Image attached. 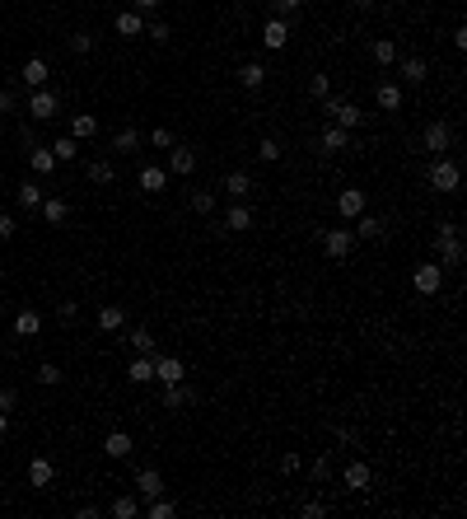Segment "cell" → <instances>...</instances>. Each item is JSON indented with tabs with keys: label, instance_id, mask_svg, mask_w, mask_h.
<instances>
[{
	"label": "cell",
	"instance_id": "obj_1",
	"mask_svg": "<svg viewBox=\"0 0 467 519\" xmlns=\"http://www.w3.org/2000/svg\"><path fill=\"white\" fill-rule=\"evenodd\" d=\"M458 182H463V169H458L454 159H444V155H434V164H430V187L434 192H458Z\"/></svg>",
	"mask_w": 467,
	"mask_h": 519
},
{
	"label": "cell",
	"instance_id": "obj_2",
	"mask_svg": "<svg viewBox=\"0 0 467 519\" xmlns=\"http://www.w3.org/2000/svg\"><path fill=\"white\" fill-rule=\"evenodd\" d=\"M412 285H416V295H439L444 290V267H439V262H421Z\"/></svg>",
	"mask_w": 467,
	"mask_h": 519
},
{
	"label": "cell",
	"instance_id": "obj_3",
	"mask_svg": "<svg viewBox=\"0 0 467 519\" xmlns=\"http://www.w3.org/2000/svg\"><path fill=\"white\" fill-rule=\"evenodd\" d=\"M351 248H356V234H351V229H323V253H327V258L346 262V258H351Z\"/></svg>",
	"mask_w": 467,
	"mask_h": 519
},
{
	"label": "cell",
	"instance_id": "obj_4",
	"mask_svg": "<svg viewBox=\"0 0 467 519\" xmlns=\"http://www.w3.org/2000/svg\"><path fill=\"white\" fill-rule=\"evenodd\" d=\"M168 173L173 178H187V173H197V150H187V146H168Z\"/></svg>",
	"mask_w": 467,
	"mask_h": 519
},
{
	"label": "cell",
	"instance_id": "obj_5",
	"mask_svg": "<svg viewBox=\"0 0 467 519\" xmlns=\"http://www.w3.org/2000/svg\"><path fill=\"white\" fill-rule=\"evenodd\" d=\"M262 47H267V52H285L290 47V19H276V14H271L267 28H262Z\"/></svg>",
	"mask_w": 467,
	"mask_h": 519
},
{
	"label": "cell",
	"instance_id": "obj_6",
	"mask_svg": "<svg viewBox=\"0 0 467 519\" xmlns=\"http://www.w3.org/2000/svg\"><path fill=\"white\" fill-rule=\"evenodd\" d=\"M56 108H61V94H52V89H33V94H28V113H33L38 122L56 117Z\"/></svg>",
	"mask_w": 467,
	"mask_h": 519
},
{
	"label": "cell",
	"instance_id": "obj_7",
	"mask_svg": "<svg viewBox=\"0 0 467 519\" xmlns=\"http://www.w3.org/2000/svg\"><path fill=\"white\" fill-rule=\"evenodd\" d=\"M182 374H187V365H182L178 356H159L155 351V379L159 384H182Z\"/></svg>",
	"mask_w": 467,
	"mask_h": 519
},
{
	"label": "cell",
	"instance_id": "obj_8",
	"mask_svg": "<svg viewBox=\"0 0 467 519\" xmlns=\"http://www.w3.org/2000/svg\"><path fill=\"white\" fill-rule=\"evenodd\" d=\"M28 169H33L38 178H47V173L56 169V155H52V146H38V141H28Z\"/></svg>",
	"mask_w": 467,
	"mask_h": 519
},
{
	"label": "cell",
	"instance_id": "obj_9",
	"mask_svg": "<svg viewBox=\"0 0 467 519\" xmlns=\"http://www.w3.org/2000/svg\"><path fill=\"white\" fill-rule=\"evenodd\" d=\"M224 229H229V234H243V229H253V206H248V202H234L229 211H224Z\"/></svg>",
	"mask_w": 467,
	"mask_h": 519
},
{
	"label": "cell",
	"instance_id": "obj_10",
	"mask_svg": "<svg viewBox=\"0 0 467 519\" xmlns=\"http://www.w3.org/2000/svg\"><path fill=\"white\" fill-rule=\"evenodd\" d=\"M365 187H346V192L341 197H336V211H341L346 215V220H356V215H365Z\"/></svg>",
	"mask_w": 467,
	"mask_h": 519
},
{
	"label": "cell",
	"instance_id": "obj_11",
	"mask_svg": "<svg viewBox=\"0 0 467 519\" xmlns=\"http://www.w3.org/2000/svg\"><path fill=\"white\" fill-rule=\"evenodd\" d=\"M112 28H117V38H145V14L141 10H122Z\"/></svg>",
	"mask_w": 467,
	"mask_h": 519
},
{
	"label": "cell",
	"instance_id": "obj_12",
	"mask_svg": "<svg viewBox=\"0 0 467 519\" xmlns=\"http://www.w3.org/2000/svg\"><path fill=\"white\" fill-rule=\"evenodd\" d=\"M136 491H141V501L164 496V477H159L155 468H141V473H136Z\"/></svg>",
	"mask_w": 467,
	"mask_h": 519
},
{
	"label": "cell",
	"instance_id": "obj_13",
	"mask_svg": "<svg viewBox=\"0 0 467 519\" xmlns=\"http://www.w3.org/2000/svg\"><path fill=\"white\" fill-rule=\"evenodd\" d=\"M19 75H23V84H28V89H43L52 70H47V61H43V57H28V61H23V70H19Z\"/></svg>",
	"mask_w": 467,
	"mask_h": 519
},
{
	"label": "cell",
	"instance_id": "obj_14",
	"mask_svg": "<svg viewBox=\"0 0 467 519\" xmlns=\"http://www.w3.org/2000/svg\"><path fill=\"white\" fill-rule=\"evenodd\" d=\"M374 103H378V108H383V113H397V108H402V84H392V80H383V84H378V89H374Z\"/></svg>",
	"mask_w": 467,
	"mask_h": 519
},
{
	"label": "cell",
	"instance_id": "obj_15",
	"mask_svg": "<svg viewBox=\"0 0 467 519\" xmlns=\"http://www.w3.org/2000/svg\"><path fill=\"white\" fill-rule=\"evenodd\" d=\"M126 379H131V384H155V356H136V361L126 365Z\"/></svg>",
	"mask_w": 467,
	"mask_h": 519
},
{
	"label": "cell",
	"instance_id": "obj_16",
	"mask_svg": "<svg viewBox=\"0 0 467 519\" xmlns=\"http://www.w3.org/2000/svg\"><path fill=\"white\" fill-rule=\"evenodd\" d=\"M52 477H56V468H52V459H28V486H52Z\"/></svg>",
	"mask_w": 467,
	"mask_h": 519
},
{
	"label": "cell",
	"instance_id": "obj_17",
	"mask_svg": "<svg viewBox=\"0 0 467 519\" xmlns=\"http://www.w3.org/2000/svg\"><path fill=\"white\" fill-rule=\"evenodd\" d=\"M434 244H439V267H458V262H463V239L458 234L434 239Z\"/></svg>",
	"mask_w": 467,
	"mask_h": 519
},
{
	"label": "cell",
	"instance_id": "obj_18",
	"mask_svg": "<svg viewBox=\"0 0 467 519\" xmlns=\"http://www.w3.org/2000/svg\"><path fill=\"white\" fill-rule=\"evenodd\" d=\"M131 449H136V444H131L126 430H108V440H103V454H108V459H126Z\"/></svg>",
	"mask_w": 467,
	"mask_h": 519
},
{
	"label": "cell",
	"instance_id": "obj_19",
	"mask_svg": "<svg viewBox=\"0 0 467 519\" xmlns=\"http://www.w3.org/2000/svg\"><path fill=\"white\" fill-rule=\"evenodd\" d=\"M164 187H168V169L145 164V169H141V192H164Z\"/></svg>",
	"mask_w": 467,
	"mask_h": 519
},
{
	"label": "cell",
	"instance_id": "obj_20",
	"mask_svg": "<svg viewBox=\"0 0 467 519\" xmlns=\"http://www.w3.org/2000/svg\"><path fill=\"white\" fill-rule=\"evenodd\" d=\"M346 146H351V131H341L336 122H327L323 126V150H327V155H341Z\"/></svg>",
	"mask_w": 467,
	"mask_h": 519
},
{
	"label": "cell",
	"instance_id": "obj_21",
	"mask_svg": "<svg viewBox=\"0 0 467 519\" xmlns=\"http://www.w3.org/2000/svg\"><path fill=\"white\" fill-rule=\"evenodd\" d=\"M238 84H243V89H262V84H267V66H262V61L238 66Z\"/></svg>",
	"mask_w": 467,
	"mask_h": 519
},
{
	"label": "cell",
	"instance_id": "obj_22",
	"mask_svg": "<svg viewBox=\"0 0 467 519\" xmlns=\"http://www.w3.org/2000/svg\"><path fill=\"white\" fill-rule=\"evenodd\" d=\"M224 192H229L234 202H248V192H253V178H248L243 169H234L229 178H224Z\"/></svg>",
	"mask_w": 467,
	"mask_h": 519
},
{
	"label": "cell",
	"instance_id": "obj_23",
	"mask_svg": "<svg viewBox=\"0 0 467 519\" xmlns=\"http://www.w3.org/2000/svg\"><path fill=\"white\" fill-rule=\"evenodd\" d=\"M449 141H454V136H449V126H444V122H430V126H425V150L444 155V150H449Z\"/></svg>",
	"mask_w": 467,
	"mask_h": 519
},
{
	"label": "cell",
	"instance_id": "obj_24",
	"mask_svg": "<svg viewBox=\"0 0 467 519\" xmlns=\"http://www.w3.org/2000/svg\"><path fill=\"white\" fill-rule=\"evenodd\" d=\"M341 477H346V486H351V491H369V482H374V477H369V468H365L360 459H356V463H346V473H341Z\"/></svg>",
	"mask_w": 467,
	"mask_h": 519
},
{
	"label": "cell",
	"instance_id": "obj_25",
	"mask_svg": "<svg viewBox=\"0 0 467 519\" xmlns=\"http://www.w3.org/2000/svg\"><path fill=\"white\" fill-rule=\"evenodd\" d=\"M14 332H19V337H38V332H43V318H38L33 309H19V314H14Z\"/></svg>",
	"mask_w": 467,
	"mask_h": 519
},
{
	"label": "cell",
	"instance_id": "obj_26",
	"mask_svg": "<svg viewBox=\"0 0 467 519\" xmlns=\"http://www.w3.org/2000/svg\"><path fill=\"white\" fill-rule=\"evenodd\" d=\"M52 155H56V164H70V159H79V141H75V136H56Z\"/></svg>",
	"mask_w": 467,
	"mask_h": 519
},
{
	"label": "cell",
	"instance_id": "obj_27",
	"mask_svg": "<svg viewBox=\"0 0 467 519\" xmlns=\"http://www.w3.org/2000/svg\"><path fill=\"white\" fill-rule=\"evenodd\" d=\"M66 215H70V206L61 202V197H43V220L47 225H66Z\"/></svg>",
	"mask_w": 467,
	"mask_h": 519
},
{
	"label": "cell",
	"instance_id": "obj_28",
	"mask_svg": "<svg viewBox=\"0 0 467 519\" xmlns=\"http://www.w3.org/2000/svg\"><path fill=\"white\" fill-rule=\"evenodd\" d=\"M94 131H99V117L94 113H75L70 117V136H75V141H89Z\"/></svg>",
	"mask_w": 467,
	"mask_h": 519
},
{
	"label": "cell",
	"instance_id": "obj_29",
	"mask_svg": "<svg viewBox=\"0 0 467 519\" xmlns=\"http://www.w3.org/2000/svg\"><path fill=\"white\" fill-rule=\"evenodd\" d=\"M356 239H383V220L378 215H356Z\"/></svg>",
	"mask_w": 467,
	"mask_h": 519
},
{
	"label": "cell",
	"instance_id": "obj_30",
	"mask_svg": "<svg viewBox=\"0 0 467 519\" xmlns=\"http://www.w3.org/2000/svg\"><path fill=\"white\" fill-rule=\"evenodd\" d=\"M159 403H164L168 412H178V407H187V403H192V393H187L182 384H164V398H159Z\"/></svg>",
	"mask_w": 467,
	"mask_h": 519
},
{
	"label": "cell",
	"instance_id": "obj_31",
	"mask_svg": "<svg viewBox=\"0 0 467 519\" xmlns=\"http://www.w3.org/2000/svg\"><path fill=\"white\" fill-rule=\"evenodd\" d=\"M122 323H126V314H122L117 305H103V309H99V332H117Z\"/></svg>",
	"mask_w": 467,
	"mask_h": 519
},
{
	"label": "cell",
	"instance_id": "obj_32",
	"mask_svg": "<svg viewBox=\"0 0 467 519\" xmlns=\"http://www.w3.org/2000/svg\"><path fill=\"white\" fill-rule=\"evenodd\" d=\"M369 52H374L378 66H392V61H397V43H392V38H374V47H369Z\"/></svg>",
	"mask_w": 467,
	"mask_h": 519
},
{
	"label": "cell",
	"instance_id": "obj_33",
	"mask_svg": "<svg viewBox=\"0 0 467 519\" xmlns=\"http://www.w3.org/2000/svg\"><path fill=\"white\" fill-rule=\"evenodd\" d=\"M136 146H141V131H136V126H122V131L112 136V150H117V155H131Z\"/></svg>",
	"mask_w": 467,
	"mask_h": 519
},
{
	"label": "cell",
	"instance_id": "obj_34",
	"mask_svg": "<svg viewBox=\"0 0 467 519\" xmlns=\"http://www.w3.org/2000/svg\"><path fill=\"white\" fill-rule=\"evenodd\" d=\"M14 202H19L23 211H38V206H43V187H38V182H23L19 192H14Z\"/></svg>",
	"mask_w": 467,
	"mask_h": 519
},
{
	"label": "cell",
	"instance_id": "obj_35",
	"mask_svg": "<svg viewBox=\"0 0 467 519\" xmlns=\"http://www.w3.org/2000/svg\"><path fill=\"white\" fill-rule=\"evenodd\" d=\"M126 342H131L136 356H155V337H150L145 327H131V332H126Z\"/></svg>",
	"mask_w": 467,
	"mask_h": 519
},
{
	"label": "cell",
	"instance_id": "obj_36",
	"mask_svg": "<svg viewBox=\"0 0 467 519\" xmlns=\"http://www.w3.org/2000/svg\"><path fill=\"white\" fill-rule=\"evenodd\" d=\"M425 75H430V66H425L421 57H407V61H402V80H407V84H421Z\"/></svg>",
	"mask_w": 467,
	"mask_h": 519
},
{
	"label": "cell",
	"instance_id": "obj_37",
	"mask_svg": "<svg viewBox=\"0 0 467 519\" xmlns=\"http://www.w3.org/2000/svg\"><path fill=\"white\" fill-rule=\"evenodd\" d=\"M141 515V496H117L112 501V519H136Z\"/></svg>",
	"mask_w": 467,
	"mask_h": 519
},
{
	"label": "cell",
	"instance_id": "obj_38",
	"mask_svg": "<svg viewBox=\"0 0 467 519\" xmlns=\"http://www.w3.org/2000/svg\"><path fill=\"white\" fill-rule=\"evenodd\" d=\"M257 159H262V164H276L280 159V141L276 136H262V141H257Z\"/></svg>",
	"mask_w": 467,
	"mask_h": 519
},
{
	"label": "cell",
	"instance_id": "obj_39",
	"mask_svg": "<svg viewBox=\"0 0 467 519\" xmlns=\"http://www.w3.org/2000/svg\"><path fill=\"white\" fill-rule=\"evenodd\" d=\"M61 379H66V374H61V365H52V361H43V365H38V384L56 388V384H61Z\"/></svg>",
	"mask_w": 467,
	"mask_h": 519
},
{
	"label": "cell",
	"instance_id": "obj_40",
	"mask_svg": "<svg viewBox=\"0 0 467 519\" xmlns=\"http://www.w3.org/2000/svg\"><path fill=\"white\" fill-rule=\"evenodd\" d=\"M145 515H150V519H168V515H178V506H173V501H164V496H155L150 506H145Z\"/></svg>",
	"mask_w": 467,
	"mask_h": 519
},
{
	"label": "cell",
	"instance_id": "obj_41",
	"mask_svg": "<svg viewBox=\"0 0 467 519\" xmlns=\"http://www.w3.org/2000/svg\"><path fill=\"white\" fill-rule=\"evenodd\" d=\"M89 178L94 182H112V178H117V169H112L108 159H94V164H89Z\"/></svg>",
	"mask_w": 467,
	"mask_h": 519
},
{
	"label": "cell",
	"instance_id": "obj_42",
	"mask_svg": "<svg viewBox=\"0 0 467 519\" xmlns=\"http://www.w3.org/2000/svg\"><path fill=\"white\" fill-rule=\"evenodd\" d=\"M192 211H197V215H211L215 211V192H206V187H201V192H192Z\"/></svg>",
	"mask_w": 467,
	"mask_h": 519
},
{
	"label": "cell",
	"instance_id": "obj_43",
	"mask_svg": "<svg viewBox=\"0 0 467 519\" xmlns=\"http://www.w3.org/2000/svg\"><path fill=\"white\" fill-rule=\"evenodd\" d=\"M70 52H75V57H89L94 52V33H70Z\"/></svg>",
	"mask_w": 467,
	"mask_h": 519
},
{
	"label": "cell",
	"instance_id": "obj_44",
	"mask_svg": "<svg viewBox=\"0 0 467 519\" xmlns=\"http://www.w3.org/2000/svg\"><path fill=\"white\" fill-rule=\"evenodd\" d=\"M327 473H332V459H327V454H318V459L309 463V477H313V482H323Z\"/></svg>",
	"mask_w": 467,
	"mask_h": 519
},
{
	"label": "cell",
	"instance_id": "obj_45",
	"mask_svg": "<svg viewBox=\"0 0 467 519\" xmlns=\"http://www.w3.org/2000/svg\"><path fill=\"white\" fill-rule=\"evenodd\" d=\"M309 94H313V99H327V94H332V80H327V75H313L309 80Z\"/></svg>",
	"mask_w": 467,
	"mask_h": 519
},
{
	"label": "cell",
	"instance_id": "obj_46",
	"mask_svg": "<svg viewBox=\"0 0 467 519\" xmlns=\"http://www.w3.org/2000/svg\"><path fill=\"white\" fill-rule=\"evenodd\" d=\"M150 146H155V150H168V146H173V131H168V126H155V131H150Z\"/></svg>",
	"mask_w": 467,
	"mask_h": 519
},
{
	"label": "cell",
	"instance_id": "obj_47",
	"mask_svg": "<svg viewBox=\"0 0 467 519\" xmlns=\"http://www.w3.org/2000/svg\"><path fill=\"white\" fill-rule=\"evenodd\" d=\"M145 38L150 43H168V23H145Z\"/></svg>",
	"mask_w": 467,
	"mask_h": 519
},
{
	"label": "cell",
	"instance_id": "obj_48",
	"mask_svg": "<svg viewBox=\"0 0 467 519\" xmlns=\"http://www.w3.org/2000/svg\"><path fill=\"white\" fill-rule=\"evenodd\" d=\"M300 5H304V0H276V19H290Z\"/></svg>",
	"mask_w": 467,
	"mask_h": 519
},
{
	"label": "cell",
	"instance_id": "obj_49",
	"mask_svg": "<svg viewBox=\"0 0 467 519\" xmlns=\"http://www.w3.org/2000/svg\"><path fill=\"white\" fill-rule=\"evenodd\" d=\"M300 515H304V519H323V515H327V506H323V501H309V506H304Z\"/></svg>",
	"mask_w": 467,
	"mask_h": 519
},
{
	"label": "cell",
	"instance_id": "obj_50",
	"mask_svg": "<svg viewBox=\"0 0 467 519\" xmlns=\"http://www.w3.org/2000/svg\"><path fill=\"white\" fill-rule=\"evenodd\" d=\"M14 403H19V393L14 388H0V412H14Z\"/></svg>",
	"mask_w": 467,
	"mask_h": 519
},
{
	"label": "cell",
	"instance_id": "obj_51",
	"mask_svg": "<svg viewBox=\"0 0 467 519\" xmlns=\"http://www.w3.org/2000/svg\"><path fill=\"white\" fill-rule=\"evenodd\" d=\"M280 473H300V454H295V449H290L285 459H280Z\"/></svg>",
	"mask_w": 467,
	"mask_h": 519
},
{
	"label": "cell",
	"instance_id": "obj_52",
	"mask_svg": "<svg viewBox=\"0 0 467 519\" xmlns=\"http://www.w3.org/2000/svg\"><path fill=\"white\" fill-rule=\"evenodd\" d=\"M0 239H14V215H0Z\"/></svg>",
	"mask_w": 467,
	"mask_h": 519
},
{
	"label": "cell",
	"instance_id": "obj_53",
	"mask_svg": "<svg viewBox=\"0 0 467 519\" xmlns=\"http://www.w3.org/2000/svg\"><path fill=\"white\" fill-rule=\"evenodd\" d=\"M449 234H458V225H454V220H439V229H434V239H449Z\"/></svg>",
	"mask_w": 467,
	"mask_h": 519
},
{
	"label": "cell",
	"instance_id": "obj_54",
	"mask_svg": "<svg viewBox=\"0 0 467 519\" xmlns=\"http://www.w3.org/2000/svg\"><path fill=\"white\" fill-rule=\"evenodd\" d=\"M0 113H14V94L10 89H0Z\"/></svg>",
	"mask_w": 467,
	"mask_h": 519
},
{
	"label": "cell",
	"instance_id": "obj_55",
	"mask_svg": "<svg viewBox=\"0 0 467 519\" xmlns=\"http://www.w3.org/2000/svg\"><path fill=\"white\" fill-rule=\"evenodd\" d=\"M136 10H141V14L145 10H159V0H136Z\"/></svg>",
	"mask_w": 467,
	"mask_h": 519
},
{
	"label": "cell",
	"instance_id": "obj_56",
	"mask_svg": "<svg viewBox=\"0 0 467 519\" xmlns=\"http://www.w3.org/2000/svg\"><path fill=\"white\" fill-rule=\"evenodd\" d=\"M5 430H10V412H0V435H5Z\"/></svg>",
	"mask_w": 467,
	"mask_h": 519
},
{
	"label": "cell",
	"instance_id": "obj_57",
	"mask_svg": "<svg viewBox=\"0 0 467 519\" xmlns=\"http://www.w3.org/2000/svg\"><path fill=\"white\" fill-rule=\"evenodd\" d=\"M356 10H374V0H356Z\"/></svg>",
	"mask_w": 467,
	"mask_h": 519
}]
</instances>
